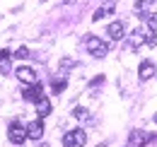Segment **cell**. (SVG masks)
Instances as JSON below:
<instances>
[{"mask_svg":"<svg viewBox=\"0 0 157 147\" xmlns=\"http://www.w3.org/2000/svg\"><path fill=\"white\" fill-rule=\"evenodd\" d=\"M85 46H87V51L94 55V58H104V55L109 53V43H106V41H101L99 36H87Z\"/></svg>","mask_w":157,"mask_h":147,"instance_id":"6da1fadb","label":"cell"},{"mask_svg":"<svg viewBox=\"0 0 157 147\" xmlns=\"http://www.w3.org/2000/svg\"><path fill=\"white\" fill-rule=\"evenodd\" d=\"M85 142H87V133L80 130V128L68 130V133L63 135V147H82Z\"/></svg>","mask_w":157,"mask_h":147,"instance_id":"7a4b0ae2","label":"cell"},{"mask_svg":"<svg viewBox=\"0 0 157 147\" xmlns=\"http://www.w3.org/2000/svg\"><path fill=\"white\" fill-rule=\"evenodd\" d=\"M7 140H10L12 145H22V142L27 140V128L22 126L20 121H12V123H10V128H7Z\"/></svg>","mask_w":157,"mask_h":147,"instance_id":"3957f363","label":"cell"},{"mask_svg":"<svg viewBox=\"0 0 157 147\" xmlns=\"http://www.w3.org/2000/svg\"><path fill=\"white\" fill-rule=\"evenodd\" d=\"M143 43H145V32H143V29H133V32L128 34V39H126V48H131V51L140 48Z\"/></svg>","mask_w":157,"mask_h":147,"instance_id":"277c9868","label":"cell"},{"mask_svg":"<svg viewBox=\"0 0 157 147\" xmlns=\"http://www.w3.org/2000/svg\"><path fill=\"white\" fill-rule=\"evenodd\" d=\"M147 142H150V135L145 130H133L128 138V147H145Z\"/></svg>","mask_w":157,"mask_h":147,"instance_id":"5b68a950","label":"cell"},{"mask_svg":"<svg viewBox=\"0 0 157 147\" xmlns=\"http://www.w3.org/2000/svg\"><path fill=\"white\" fill-rule=\"evenodd\" d=\"M15 75H17V80H20V82H24V85H34V82H36V73H34L29 65L17 68V70H15Z\"/></svg>","mask_w":157,"mask_h":147,"instance_id":"8992f818","label":"cell"},{"mask_svg":"<svg viewBox=\"0 0 157 147\" xmlns=\"http://www.w3.org/2000/svg\"><path fill=\"white\" fill-rule=\"evenodd\" d=\"M22 96L27 99V101H39L41 96H44V89H41L39 82H34V85H29V87H24V92H22Z\"/></svg>","mask_w":157,"mask_h":147,"instance_id":"52a82bcc","label":"cell"},{"mask_svg":"<svg viewBox=\"0 0 157 147\" xmlns=\"http://www.w3.org/2000/svg\"><path fill=\"white\" fill-rule=\"evenodd\" d=\"M41 135H44V121L36 118V121H32L27 126V138L29 140H41Z\"/></svg>","mask_w":157,"mask_h":147,"instance_id":"ba28073f","label":"cell"},{"mask_svg":"<svg viewBox=\"0 0 157 147\" xmlns=\"http://www.w3.org/2000/svg\"><path fill=\"white\" fill-rule=\"evenodd\" d=\"M123 32H126V27H123V22H111L109 27H106V34L111 41H118V39H123Z\"/></svg>","mask_w":157,"mask_h":147,"instance_id":"9c48e42d","label":"cell"},{"mask_svg":"<svg viewBox=\"0 0 157 147\" xmlns=\"http://www.w3.org/2000/svg\"><path fill=\"white\" fill-rule=\"evenodd\" d=\"M138 73H140V80H152L155 77V65L150 60H143L140 68H138Z\"/></svg>","mask_w":157,"mask_h":147,"instance_id":"30bf717a","label":"cell"},{"mask_svg":"<svg viewBox=\"0 0 157 147\" xmlns=\"http://www.w3.org/2000/svg\"><path fill=\"white\" fill-rule=\"evenodd\" d=\"M51 109H53V106H51V101H48L46 96H41L39 101H36V113H39V118H46V116L51 113Z\"/></svg>","mask_w":157,"mask_h":147,"instance_id":"8fae6325","label":"cell"},{"mask_svg":"<svg viewBox=\"0 0 157 147\" xmlns=\"http://www.w3.org/2000/svg\"><path fill=\"white\" fill-rule=\"evenodd\" d=\"M111 12H114V5L109 2V5H104V7H99L97 12L92 15V19H94V22H99V19H104L106 15H111Z\"/></svg>","mask_w":157,"mask_h":147,"instance_id":"7c38bea8","label":"cell"},{"mask_svg":"<svg viewBox=\"0 0 157 147\" xmlns=\"http://www.w3.org/2000/svg\"><path fill=\"white\" fill-rule=\"evenodd\" d=\"M140 17L147 22V29L150 32H157V15L155 12H147V15H140Z\"/></svg>","mask_w":157,"mask_h":147,"instance_id":"4fadbf2b","label":"cell"},{"mask_svg":"<svg viewBox=\"0 0 157 147\" xmlns=\"http://www.w3.org/2000/svg\"><path fill=\"white\" fill-rule=\"evenodd\" d=\"M73 116H75L78 121H90V111H87V109H82V106H78V109L73 111Z\"/></svg>","mask_w":157,"mask_h":147,"instance_id":"5bb4252c","label":"cell"},{"mask_svg":"<svg viewBox=\"0 0 157 147\" xmlns=\"http://www.w3.org/2000/svg\"><path fill=\"white\" fill-rule=\"evenodd\" d=\"M150 2H152V0H136V5H133V10H136L138 15H140V12H145V10L150 7Z\"/></svg>","mask_w":157,"mask_h":147,"instance_id":"9a60e30c","label":"cell"},{"mask_svg":"<svg viewBox=\"0 0 157 147\" xmlns=\"http://www.w3.org/2000/svg\"><path fill=\"white\" fill-rule=\"evenodd\" d=\"M51 87H53V92H56V94H60L65 87H68V82H65V80H53V85H51Z\"/></svg>","mask_w":157,"mask_h":147,"instance_id":"2e32d148","label":"cell"},{"mask_svg":"<svg viewBox=\"0 0 157 147\" xmlns=\"http://www.w3.org/2000/svg\"><path fill=\"white\" fill-rule=\"evenodd\" d=\"M0 73H2V75L10 73V60H2V63H0Z\"/></svg>","mask_w":157,"mask_h":147,"instance_id":"e0dca14e","label":"cell"},{"mask_svg":"<svg viewBox=\"0 0 157 147\" xmlns=\"http://www.w3.org/2000/svg\"><path fill=\"white\" fill-rule=\"evenodd\" d=\"M15 55H17V58H29V48H24V46H22V48H20Z\"/></svg>","mask_w":157,"mask_h":147,"instance_id":"ac0fdd59","label":"cell"},{"mask_svg":"<svg viewBox=\"0 0 157 147\" xmlns=\"http://www.w3.org/2000/svg\"><path fill=\"white\" fill-rule=\"evenodd\" d=\"M147 43H150V46H155V43H157V36H155V32H150V34H147Z\"/></svg>","mask_w":157,"mask_h":147,"instance_id":"d6986e66","label":"cell"},{"mask_svg":"<svg viewBox=\"0 0 157 147\" xmlns=\"http://www.w3.org/2000/svg\"><path fill=\"white\" fill-rule=\"evenodd\" d=\"M0 58H2V60H10V58H12V53L5 48V51H0Z\"/></svg>","mask_w":157,"mask_h":147,"instance_id":"ffe728a7","label":"cell"},{"mask_svg":"<svg viewBox=\"0 0 157 147\" xmlns=\"http://www.w3.org/2000/svg\"><path fill=\"white\" fill-rule=\"evenodd\" d=\"M73 2H75V0H63V5H73Z\"/></svg>","mask_w":157,"mask_h":147,"instance_id":"44dd1931","label":"cell"},{"mask_svg":"<svg viewBox=\"0 0 157 147\" xmlns=\"http://www.w3.org/2000/svg\"><path fill=\"white\" fill-rule=\"evenodd\" d=\"M97 147H106V145H97Z\"/></svg>","mask_w":157,"mask_h":147,"instance_id":"7402d4cb","label":"cell"},{"mask_svg":"<svg viewBox=\"0 0 157 147\" xmlns=\"http://www.w3.org/2000/svg\"><path fill=\"white\" fill-rule=\"evenodd\" d=\"M39 2H46V0H39Z\"/></svg>","mask_w":157,"mask_h":147,"instance_id":"603a6c76","label":"cell"},{"mask_svg":"<svg viewBox=\"0 0 157 147\" xmlns=\"http://www.w3.org/2000/svg\"><path fill=\"white\" fill-rule=\"evenodd\" d=\"M44 147H48V145H44Z\"/></svg>","mask_w":157,"mask_h":147,"instance_id":"cb8c5ba5","label":"cell"}]
</instances>
